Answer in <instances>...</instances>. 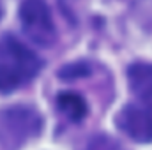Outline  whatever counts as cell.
I'll return each instance as SVG.
<instances>
[{
    "label": "cell",
    "mask_w": 152,
    "mask_h": 150,
    "mask_svg": "<svg viewBox=\"0 0 152 150\" xmlns=\"http://www.w3.org/2000/svg\"><path fill=\"white\" fill-rule=\"evenodd\" d=\"M127 79L131 92L143 103L152 106V66L151 64H133L127 69Z\"/></svg>",
    "instance_id": "5"
},
{
    "label": "cell",
    "mask_w": 152,
    "mask_h": 150,
    "mask_svg": "<svg viewBox=\"0 0 152 150\" xmlns=\"http://www.w3.org/2000/svg\"><path fill=\"white\" fill-rule=\"evenodd\" d=\"M41 129L42 118L36 108L27 104L7 106L0 110V149L20 150L39 136Z\"/></svg>",
    "instance_id": "2"
},
{
    "label": "cell",
    "mask_w": 152,
    "mask_h": 150,
    "mask_svg": "<svg viewBox=\"0 0 152 150\" xmlns=\"http://www.w3.org/2000/svg\"><path fill=\"white\" fill-rule=\"evenodd\" d=\"M57 104L58 110L64 113L67 118L80 122L85 115H87V104L83 101L81 95H78L75 92H62L57 97Z\"/></svg>",
    "instance_id": "6"
},
{
    "label": "cell",
    "mask_w": 152,
    "mask_h": 150,
    "mask_svg": "<svg viewBox=\"0 0 152 150\" xmlns=\"http://www.w3.org/2000/svg\"><path fill=\"white\" fill-rule=\"evenodd\" d=\"M88 74V67L83 64H75V66H67L60 71V78L71 79V78H80V76Z\"/></svg>",
    "instance_id": "8"
},
{
    "label": "cell",
    "mask_w": 152,
    "mask_h": 150,
    "mask_svg": "<svg viewBox=\"0 0 152 150\" xmlns=\"http://www.w3.org/2000/svg\"><path fill=\"white\" fill-rule=\"evenodd\" d=\"M87 150H127L120 141H117L115 138L108 134H97L88 141Z\"/></svg>",
    "instance_id": "7"
},
{
    "label": "cell",
    "mask_w": 152,
    "mask_h": 150,
    "mask_svg": "<svg viewBox=\"0 0 152 150\" xmlns=\"http://www.w3.org/2000/svg\"><path fill=\"white\" fill-rule=\"evenodd\" d=\"M41 71V60L12 36L0 37V92H12Z\"/></svg>",
    "instance_id": "1"
},
{
    "label": "cell",
    "mask_w": 152,
    "mask_h": 150,
    "mask_svg": "<svg viewBox=\"0 0 152 150\" xmlns=\"http://www.w3.org/2000/svg\"><path fill=\"white\" fill-rule=\"evenodd\" d=\"M20 23L25 36L42 48L53 46L57 41V28L51 11L44 0H23L18 9Z\"/></svg>",
    "instance_id": "3"
},
{
    "label": "cell",
    "mask_w": 152,
    "mask_h": 150,
    "mask_svg": "<svg viewBox=\"0 0 152 150\" xmlns=\"http://www.w3.org/2000/svg\"><path fill=\"white\" fill-rule=\"evenodd\" d=\"M124 134L138 143L152 141V106L149 104H127L115 118Z\"/></svg>",
    "instance_id": "4"
}]
</instances>
